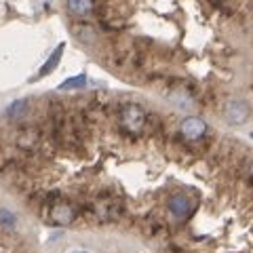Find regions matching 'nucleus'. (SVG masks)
Returning <instances> with one entry per match:
<instances>
[{
	"instance_id": "1",
	"label": "nucleus",
	"mask_w": 253,
	"mask_h": 253,
	"mask_svg": "<svg viewBox=\"0 0 253 253\" xmlns=\"http://www.w3.org/2000/svg\"><path fill=\"white\" fill-rule=\"evenodd\" d=\"M121 125L129 133H139L146 126V112L139 104H125L121 108Z\"/></svg>"
},
{
	"instance_id": "2",
	"label": "nucleus",
	"mask_w": 253,
	"mask_h": 253,
	"mask_svg": "<svg viewBox=\"0 0 253 253\" xmlns=\"http://www.w3.org/2000/svg\"><path fill=\"white\" fill-rule=\"evenodd\" d=\"M249 116H251V108H249V104L245 99L234 97V99H228L226 101V106H224V118H226L228 125H234V126L245 125V123L249 121Z\"/></svg>"
},
{
	"instance_id": "3",
	"label": "nucleus",
	"mask_w": 253,
	"mask_h": 253,
	"mask_svg": "<svg viewBox=\"0 0 253 253\" xmlns=\"http://www.w3.org/2000/svg\"><path fill=\"white\" fill-rule=\"evenodd\" d=\"M179 133L188 141H199L201 137H205V133H207V123H205L203 118H199V116H188V118L181 121Z\"/></svg>"
},
{
	"instance_id": "4",
	"label": "nucleus",
	"mask_w": 253,
	"mask_h": 253,
	"mask_svg": "<svg viewBox=\"0 0 253 253\" xmlns=\"http://www.w3.org/2000/svg\"><path fill=\"white\" fill-rule=\"evenodd\" d=\"M49 217H51L53 224H70V221L76 217V211H74V207L70 203L59 201V203H55L51 207Z\"/></svg>"
},
{
	"instance_id": "5",
	"label": "nucleus",
	"mask_w": 253,
	"mask_h": 253,
	"mask_svg": "<svg viewBox=\"0 0 253 253\" xmlns=\"http://www.w3.org/2000/svg\"><path fill=\"white\" fill-rule=\"evenodd\" d=\"M38 141H41V131L36 126H23V129L17 131V146L26 152H32L36 150Z\"/></svg>"
},
{
	"instance_id": "6",
	"label": "nucleus",
	"mask_w": 253,
	"mask_h": 253,
	"mask_svg": "<svg viewBox=\"0 0 253 253\" xmlns=\"http://www.w3.org/2000/svg\"><path fill=\"white\" fill-rule=\"evenodd\" d=\"M169 211L177 219H184V217H188L190 213H192V203H190V199L186 194H175V196H171L169 199Z\"/></svg>"
},
{
	"instance_id": "7",
	"label": "nucleus",
	"mask_w": 253,
	"mask_h": 253,
	"mask_svg": "<svg viewBox=\"0 0 253 253\" xmlns=\"http://www.w3.org/2000/svg\"><path fill=\"white\" fill-rule=\"evenodd\" d=\"M66 9L68 13L76 19L89 17L95 9V0H66Z\"/></svg>"
},
{
	"instance_id": "8",
	"label": "nucleus",
	"mask_w": 253,
	"mask_h": 253,
	"mask_svg": "<svg viewBox=\"0 0 253 253\" xmlns=\"http://www.w3.org/2000/svg\"><path fill=\"white\" fill-rule=\"evenodd\" d=\"M63 49H66V46H63V42H61V44H57V49H55V51H53V55H51V57L44 61V66L41 68V72L36 74V78H44L46 74H51L53 70L57 68V63H59L61 55H63ZM36 78H32V81H36Z\"/></svg>"
},
{
	"instance_id": "9",
	"label": "nucleus",
	"mask_w": 253,
	"mask_h": 253,
	"mask_svg": "<svg viewBox=\"0 0 253 253\" xmlns=\"http://www.w3.org/2000/svg\"><path fill=\"white\" fill-rule=\"evenodd\" d=\"M28 112V99H17L13 101V104L6 108V118H11V121H19L23 118Z\"/></svg>"
},
{
	"instance_id": "10",
	"label": "nucleus",
	"mask_w": 253,
	"mask_h": 253,
	"mask_svg": "<svg viewBox=\"0 0 253 253\" xmlns=\"http://www.w3.org/2000/svg\"><path fill=\"white\" fill-rule=\"evenodd\" d=\"M72 32L81 42H93L95 41V30L91 26H86V23H76V26H72Z\"/></svg>"
},
{
	"instance_id": "11",
	"label": "nucleus",
	"mask_w": 253,
	"mask_h": 253,
	"mask_svg": "<svg viewBox=\"0 0 253 253\" xmlns=\"http://www.w3.org/2000/svg\"><path fill=\"white\" fill-rule=\"evenodd\" d=\"M86 84V76L84 74H78V76H72V78H66L57 89L59 91H70V89H83Z\"/></svg>"
},
{
	"instance_id": "12",
	"label": "nucleus",
	"mask_w": 253,
	"mask_h": 253,
	"mask_svg": "<svg viewBox=\"0 0 253 253\" xmlns=\"http://www.w3.org/2000/svg\"><path fill=\"white\" fill-rule=\"evenodd\" d=\"M15 219H17V217H15L9 209H0V226L13 228V226H15Z\"/></svg>"
},
{
	"instance_id": "13",
	"label": "nucleus",
	"mask_w": 253,
	"mask_h": 253,
	"mask_svg": "<svg viewBox=\"0 0 253 253\" xmlns=\"http://www.w3.org/2000/svg\"><path fill=\"white\" fill-rule=\"evenodd\" d=\"M249 173H251V177H253V161H251V165H249Z\"/></svg>"
},
{
	"instance_id": "14",
	"label": "nucleus",
	"mask_w": 253,
	"mask_h": 253,
	"mask_svg": "<svg viewBox=\"0 0 253 253\" xmlns=\"http://www.w3.org/2000/svg\"><path fill=\"white\" fill-rule=\"evenodd\" d=\"M74 253H89V251H74Z\"/></svg>"
},
{
	"instance_id": "15",
	"label": "nucleus",
	"mask_w": 253,
	"mask_h": 253,
	"mask_svg": "<svg viewBox=\"0 0 253 253\" xmlns=\"http://www.w3.org/2000/svg\"><path fill=\"white\" fill-rule=\"evenodd\" d=\"M249 135H251V139H253V131H251V133H249Z\"/></svg>"
}]
</instances>
